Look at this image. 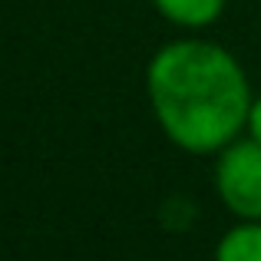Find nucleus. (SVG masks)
<instances>
[{"mask_svg": "<svg viewBox=\"0 0 261 261\" xmlns=\"http://www.w3.org/2000/svg\"><path fill=\"white\" fill-rule=\"evenodd\" d=\"M215 261H261V222L231 225L215 245Z\"/></svg>", "mask_w": 261, "mask_h": 261, "instance_id": "20e7f679", "label": "nucleus"}, {"mask_svg": "<svg viewBox=\"0 0 261 261\" xmlns=\"http://www.w3.org/2000/svg\"><path fill=\"white\" fill-rule=\"evenodd\" d=\"M212 185L235 218L261 222V142L238 136L215 152Z\"/></svg>", "mask_w": 261, "mask_h": 261, "instance_id": "f03ea898", "label": "nucleus"}, {"mask_svg": "<svg viewBox=\"0 0 261 261\" xmlns=\"http://www.w3.org/2000/svg\"><path fill=\"white\" fill-rule=\"evenodd\" d=\"M146 96L166 139L192 155H215L238 139L255 99L238 57L202 37L172 40L152 53Z\"/></svg>", "mask_w": 261, "mask_h": 261, "instance_id": "f257e3e1", "label": "nucleus"}, {"mask_svg": "<svg viewBox=\"0 0 261 261\" xmlns=\"http://www.w3.org/2000/svg\"><path fill=\"white\" fill-rule=\"evenodd\" d=\"M228 0H152V7L182 30H205L225 13Z\"/></svg>", "mask_w": 261, "mask_h": 261, "instance_id": "7ed1b4c3", "label": "nucleus"}, {"mask_svg": "<svg viewBox=\"0 0 261 261\" xmlns=\"http://www.w3.org/2000/svg\"><path fill=\"white\" fill-rule=\"evenodd\" d=\"M245 133L251 136V139L261 142V93L251 99V109H248V126H245Z\"/></svg>", "mask_w": 261, "mask_h": 261, "instance_id": "39448f33", "label": "nucleus"}]
</instances>
